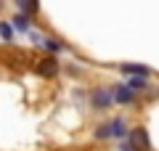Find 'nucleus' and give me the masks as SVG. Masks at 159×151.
Segmentation results:
<instances>
[{
	"instance_id": "10",
	"label": "nucleus",
	"mask_w": 159,
	"mask_h": 151,
	"mask_svg": "<svg viewBox=\"0 0 159 151\" xmlns=\"http://www.w3.org/2000/svg\"><path fill=\"white\" fill-rule=\"evenodd\" d=\"M109 135H111V130H109V125H106V127H98V138H109Z\"/></svg>"
},
{
	"instance_id": "3",
	"label": "nucleus",
	"mask_w": 159,
	"mask_h": 151,
	"mask_svg": "<svg viewBox=\"0 0 159 151\" xmlns=\"http://www.w3.org/2000/svg\"><path fill=\"white\" fill-rule=\"evenodd\" d=\"M122 72H125V74H133V77H148L151 69H148V66H141V64H122Z\"/></svg>"
},
{
	"instance_id": "9",
	"label": "nucleus",
	"mask_w": 159,
	"mask_h": 151,
	"mask_svg": "<svg viewBox=\"0 0 159 151\" xmlns=\"http://www.w3.org/2000/svg\"><path fill=\"white\" fill-rule=\"evenodd\" d=\"M0 34H3L6 40H11V37H13V32H11V24H0Z\"/></svg>"
},
{
	"instance_id": "7",
	"label": "nucleus",
	"mask_w": 159,
	"mask_h": 151,
	"mask_svg": "<svg viewBox=\"0 0 159 151\" xmlns=\"http://www.w3.org/2000/svg\"><path fill=\"white\" fill-rule=\"evenodd\" d=\"M109 130H111V135H125L127 130H125V122L122 119H114L111 125H109Z\"/></svg>"
},
{
	"instance_id": "2",
	"label": "nucleus",
	"mask_w": 159,
	"mask_h": 151,
	"mask_svg": "<svg viewBox=\"0 0 159 151\" xmlns=\"http://www.w3.org/2000/svg\"><path fill=\"white\" fill-rule=\"evenodd\" d=\"M37 74H43V77H53V74H58V61H56V58H43V61L37 64Z\"/></svg>"
},
{
	"instance_id": "1",
	"label": "nucleus",
	"mask_w": 159,
	"mask_h": 151,
	"mask_svg": "<svg viewBox=\"0 0 159 151\" xmlns=\"http://www.w3.org/2000/svg\"><path fill=\"white\" fill-rule=\"evenodd\" d=\"M125 135H127V143H130L135 151H148V149H151L148 133L143 127H135V130H130V133H125Z\"/></svg>"
},
{
	"instance_id": "4",
	"label": "nucleus",
	"mask_w": 159,
	"mask_h": 151,
	"mask_svg": "<svg viewBox=\"0 0 159 151\" xmlns=\"http://www.w3.org/2000/svg\"><path fill=\"white\" fill-rule=\"evenodd\" d=\"M111 101H114V95H109L106 90H96V93H93V103H96L98 109H106Z\"/></svg>"
},
{
	"instance_id": "8",
	"label": "nucleus",
	"mask_w": 159,
	"mask_h": 151,
	"mask_svg": "<svg viewBox=\"0 0 159 151\" xmlns=\"http://www.w3.org/2000/svg\"><path fill=\"white\" fill-rule=\"evenodd\" d=\"M13 27H19V29H27V27H29V19H27V16H21V13H19V16L13 19Z\"/></svg>"
},
{
	"instance_id": "6",
	"label": "nucleus",
	"mask_w": 159,
	"mask_h": 151,
	"mask_svg": "<svg viewBox=\"0 0 159 151\" xmlns=\"http://www.w3.org/2000/svg\"><path fill=\"white\" fill-rule=\"evenodd\" d=\"M16 6L21 8L24 13H29V16H32V13H37V8H40V0H16Z\"/></svg>"
},
{
	"instance_id": "5",
	"label": "nucleus",
	"mask_w": 159,
	"mask_h": 151,
	"mask_svg": "<svg viewBox=\"0 0 159 151\" xmlns=\"http://www.w3.org/2000/svg\"><path fill=\"white\" fill-rule=\"evenodd\" d=\"M133 98H135V93H133L130 85H127V88H117V95H114V101H119V103H130Z\"/></svg>"
}]
</instances>
